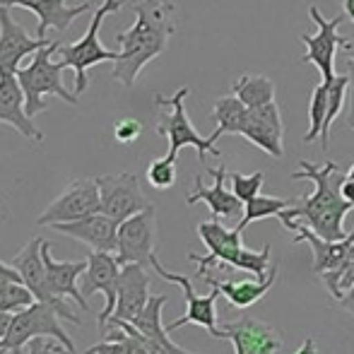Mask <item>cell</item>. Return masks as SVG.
Here are the masks:
<instances>
[{
	"label": "cell",
	"mask_w": 354,
	"mask_h": 354,
	"mask_svg": "<svg viewBox=\"0 0 354 354\" xmlns=\"http://www.w3.org/2000/svg\"><path fill=\"white\" fill-rule=\"evenodd\" d=\"M198 236L207 246V256L188 253V258L198 263V277L210 270H243L266 277L270 270V246L266 243L261 251H251L243 246L239 229H227L217 219H210L198 224Z\"/></svg>",
	"instance_id": "obj_3"
},
{
	"label": "cell",
	"mask_w": 354,
	"mask_h": 354,
	"mask_svg": "<svg viewBox=\"0 0 354 354\" xmlns=\"http://www.w3.org/2000/svg\"><path fill=\"white\" fill-rule=\"evenodd\" d=\"M136 22L116 37L121 58L113 63L111 80L126 89L136 87L138 75L159 58L176 34V3L171 0H138L133 3Z\"/></svg>",
	"instance_id": "obj_1"
},
{
	"label": "cell",
	"mask_w": 354,
	"mask_h": 354,
	"mask_svg": "<svg viewBox=\"0 0 354 354\" xmlns=\"http://www.w3.org/2000/svg\"><path fill=\"white\" fill-rule=\"evenodd\" d=\"M140 136H142V123L138 121V118L126 116V118H121V121H116V126H113V138L121 145L136 142Z\"/></svg>",
	"instance_id": "obj_36"
},
{
	"label": "cell",
	"mask_w": 354,
	"mask_h": 354,
	"mask_svg": "<svg viewBox=\"0 0 354 354\" xmlns=\"http://www.w3.org/2000/svg\"><path fill=\"white\" fill-rule=\"evenodd\" d=\"M48 44H53V39L29 37L22 24L15 22L10 8L0 5V73H17L24 58L34 56Z\"/></svg>",
	"instance_id": "obj_18"
},
{
	"label": "cell",
	"mask_w": 354,
	"mask_h": 354,
	"mask_svg": "<svg viewBox=\"0 0 354 354\" xmlns=\"http://www.w3.org/2000/svg\"><path fill=\"white\" fill-rule=\"evenodd\" d=\"M340 48L347 53V58H352V61H354V37H342Z\"/></svg>",
	"instance_id": "obj_43"
},
{
	"label": "cell",
	"mask_w": 354,
	"mask_h": 354,
	"mask_svg": "<svg viewBox=\"0 0 354 354\" xmlns=\"http://www.w3.org/2000/svg\"><path fill=\"white\" fill-rule=\"evenodd\" d=\"M3 217H5V214H3V212H0V219H3Z\"/></svg>",
	"instance_id": "obj_47"
},
{
	"label": "cell",
	"mask_w": 354,
	"mask_h": 354,
	"mask_svg": "<svg viewBox=\"0 0 354 354\" xmlns=\"http://www.w3.org/2000/svg\"><path fill=\"white\" fill-rule=\"evenodd\" d=\"M188 94H191V89L181 87L178 92H174L171 97H164V94H157V97H154L157 106L169 109V111L164 113L157 123V133L169 140L167 157L176 159L183 147H196L198 159H201V162H205L207 154H212V157H222V152L217 149V142H212L210 138H203L201 133L193 128L191 118H188V113H186V97Z\"/></svg>",
	"instance_id": "obj_6"
},
{
	"label": "cell",
	"mask_w": 354,
	"mask_h": 354,
	"mask_svg": "<svg viewBox=\"0 0 354 354\" xmlns=\"http://www.w3.org/2000/svg\"><path fill=\"white\" fill-rule=\"evenodd\" d=\"M340 193H342V198H345L347 203H352V205H354V181L347 176V174H345V181H342V186H340Z\"/></svg>",
	"instance_id": "obj_40"
},
{
	"label": "cell",
	"mask_w": 354,
	"mask_h": 354,
	"mask_svg": "<svg viewBox=\"0 0 354 354\" xmlns=\"http://www.w3.org/2000/svg\"><path fill=\"white\" fill-rule=\"evenodd\" d=\"M176 176H178L176 159H171V157L154 159L147 167V181H149V186L157 188V191H169V188L176 183Z\"/></svg>",
	"instance_id": "obj_34"
},
{
	"label": "cell",
	"mask_w": 354,
	"mask_h": 354,
	"mask_svg": "<svg viewBox=\"0 0 354 354\" xmlns=\"http://www.w3.org/2000/svg\"><path fill=\"white\" fill-rule=\"evenodd\" d=\"M277 272H280V270H277V266H270L268 275L266 277H256V280H217V277H212L210 272H205V275H203V280L210 284V287L219 289V294H222V297H227V301L232 304L234 308L243 311V308H248V306H253L256 301H261V299L266 297L272 287H275Z\"/></svg>",
	"instance_id": "obj_26"
},
{
	"label": "cell",
	"mask_w": 354,
	"mask_h": 354,
	"mask_svg": "<svg viewBox=\"0 0 354 354\" xmlns=\"http://www.w3.org/2000/svg\"><path fill=\"white\" fill-rule=\"evenodd\" d=\"M121 263L113 253L106 251H92L87 256V270H84L82 280V294L92 297V294H104L106 306L99 313V330L104 333L109 318L116 311V294H118V277H121Z\"/></svg>",
	"instance_id": "obj_16"
},
{
	"label": "cell",
	"mask_w": 354,
	"mask_h": 354,
	"mask_svg": "<svg viewBox=\"0 0 354 354\" xmlns=\"http://www.w3.org/2000/svg\"><path fill=\"white\" fill-rule=\"evenodd\" d=\"M0 354H8V352H3V350H0Z\"/></svg>",
	"instance_id": "obj_48"
},
{
	"label": "cell",
	"mask_w": 354,
	"mask_h": 354,
	"mask_svg": "<svg viewBox=\"0 0 354 354\" xmlns=\"http://www.w3.org/2000/svg\"><path fill=\"white\" fill-rule=\"evenodd\" d=\"M323 284H326L328 294H330V297L337 301V299H340L342 294L347 292V289L354 287V261L347 263V266L342 268V270L337 272L335 277H330V280H326Z\"/></svg>",
	"instance_id": "obj_35"
},
{
	"label": "cell",
	"mask_w": 354,
	"mask_h": 354,
	"mask_svg": "<svg viewBox=\"0 0 354 354\" xmlns=\"http://www.w3.org/2000/svg\"><path fill=\"white\" fill-rule=\"evenodd\" d=\"M149 266H152V270L157 272L162 280L171 282V284H178V287L183 289V297H186V313H183L181 318H176L174 323H169L167 330L169 333H176L178 328L188 326V323H196V326L205 328L207 333H210L212 337H217L219 340V326H217V297H219V289L212 287V292L207 294V297H201V294L193 289V282L188 280L186 275H178V272H171L167 270V268L159 263L157 256L149 258Z\"/></svg>",
	"instance_id": "obj_8"
},
{
	"label": "cell",
	"mask_w": 354,
	"mask_h": 354,
	"mask_svg": "<svg viewBox=\"0 0 354 354\" xmlns=\"http://www.w3.org/2000/svg\"><path fill=\"white\" fill-rule=\"evenodd\" d=\"M246 113H248V106L236 94H224V97H219L212 106V118L217 121V131L210 136V140L217 142L219 138L227 136V133L239 136L243 121H246Z\"/></svg>",
	"instance_id": "obj_27"
},
{
	"label": "cell",
	"mask_w": 354,
	"mask_h": 354,
	"mask_svg": "<svg viewBox=\"0 0 354 354\" xmlns=\"http://www.w3.org/2000/svg\"><path fill=\"white\" fill-rule=\"evenodd\" d=\"M294 181H311L316 191L308 193L306 198L297 201L292 207L282 210L277 214L280 222L294 219V222H304L318 234V236L328 239V241H340L345 239V217L352 210V203H347L340 193V186L345 181V174L340 171V164L330 162L326 164H311V162H299V169L292 174Z\"/></svg>",
	"instance_id": "obj_2"
},
{
	"label": "cell",
	"mask_w": 354,
	"mask_h": 354,
	"mask_svg": "<svg viewBox=\"0 0 354 354\" xmlns=\"http://www.w3.org/2000/svg\"><path fill=\"white\" fill-rule=\"evenodd\" d=\"M149 275L140 263H128L121 268L116 294V311L111 318L116 321H136L149 301Z\"/></svg>",
	"instance_id": "obj_23"
},
{
	"label": "cell",
	"mask_w": 354,
	"mask_h": 354,
	"mask_svg": "<svg viewBox=\"0 0 354 354\" xmlns=\"http://www.w3.org/2000/svg\"><path fill=\"white\" fill-rule=\"evenodd\" d=\"M56 354H75V352L66 350V347H63V345H56Z\"/></svg>",
	"instance_id": "obj_45"
},
{
	"label": "cell",
	"mask_w": 354,
	"mask_h": 354,
	"mask_svg": "<svg viewBox=\"0 0 354 354\" xmlns=\"http://www.w3.org/2000/svg\"><path fill=\"white\" fill-rule=\"evenodd\" d=\"M167 304V294H152L147 301V306L140 311V316L136 321H131L140 333L142 345L147 347L149 354H193L183 347H178L171 340V333L167 330V326L162 323V308Z\"/></svg>",
	"instance_id": "obj_24"
},
{
	"label": "cell",
	"mask_w": 354,
	"mask_h": 354,
	"mask_svg": "<svg viewBox=\"0 0 354 354\" xmlns=\"http://www.w3.org/2000/svg\"><path fill=\"white\" fill-rule=\"evenodd\" d=\"M61 44L53 41L48 46L39 48L37 53L32 56V63L24 68H19L17 73V80L24 89V99H27V113L32 118H37L41 111H46L48 104L44 97H58L63 99L66 104H77V94L68 92V87L63 84V71L66 66L63 63H53V53L58 51Z\"/></svg>",
	"instance_id": "obj_4"
},
{
	"label": "cell",
	"mask_w": 354,
	"mask_h": 354,
	"mask_svg": "<svg viewBox=\"0 0 354 354\" xmlns=\"http://www.w3.org/2000/svg\"><path fill=\"white\" fill-rule=\"evenodd\" d=\"M342 12H345L347 19L354 22V0H342Z\"/></svg>",
	"instance_id": "obj_44"
},
{
	"label": "cell",
	"mask_w": 354,
	"mask_h": 354,
	"mask_svg": "<svg viewBox=\"0 0 354 354\" xmlns=\"http://www.w3.org/2000/svg\"><path fill=\"white\" fill-rule=\"evenodd\" d=\"M41 256H44V266H46V275L48 284H51L53 294L61 299H73L80 308L87 311V297L82 294V289L77 287V280L84 275L87 270V261H56L51 256V243L44 239L41 246Z\"/></svg>",
	"instance_id": "obj_25"
},
{
	"label": "cell",
	"mask_w": 354,
	"mask_h": 354,
	"mask_svg": "<svg viewBox=\"0 0 354 354\" xmlns=\"http://www.w3.org/2000/svg\"><path fill=\"white\" fill-rule=\"evenodd\" d=\"M5 282H22V275H19L10 263L0 261V284H5Z\"/></svg>",
	"instance_id": "obj_38"
},
{
	"label": "cell",
	"mask_w": 354,
	"mask_h": 354,
	"mask_svg": "<svg viewBox=\"0 0 354 354\" xmlns=\"http://www.w3.org/2000/svg\"><path fill=\"white\" fill-rule=\"evenodd\" d=\"M37 301L32 294V289L24 282H5L0 284V311L17 313L22 308L32 306Z\"/></svg>",
	"instance_id": "obj_32"
},
{
	"label": "cell",
	"mask_w": 354,
	"mask_h": 354,
	"mask_svg": "<svg viewBox=\"0 0 354 354\" xmlns=\"http://www.w3.org/2000/svg\"><path fill=\"white\" fill-rule=\"evenodd\" d=\"M241 138H246L251 145L268 154L272 159L284 157V121L277 102H270L266 106L248 109L246 121L241 126Z\"/></svg>",
	"instance_id": "obj_17"
},
{
	"label": "cell",
	"mask_w": 354,
	"mask_h": 354,
	"mask_svg": "<svg viewBox=\"0 0 354 354\" xmlns=\"http://www.w3.org/2000/svg\"><path fill=\"white\" fill-rule=\"evenodd\" d=\"M10 323H12V313H8V311H0V340H3V337L8 335V330H10Z\"/></svg>",
	"instance_id": "obj_42"
},
{
	"label": "cell",
	"mask_w": 354,
	"mask_h": 354,
	"mask_svg": "<svg viewBox=\"0 0 354 354\" xmlns=\"http://www.w3.org/2000/svg\"><path fill=\"white\" fill-rule=\"evenodd\" d=\"M347 77H350V87H347V104H345V121L347 128L354 133V61L347 58Z\"/></svg>",
	"instance_id": "obj_37"
},
{
	"label": "cell",
	"mask_w": 354,
	"mask_h": 354,
	"mask_svg": "<svg viewBox=\"0 0 354 354\" xmlns=\"http://www.w3.org/2000/svg\"><path fill=\"white\" fill-rule=\"evenodd\" d=\"M154 241H157V210L154 205H147L142 212L118 224V263L121 266H128V263L149 266V258L154 256Z\"/></svg>",
	"instance_id": "obj_13"
},
{
	"label": "cell",
	"mask_w": 354,
	"mask_h": 354,
	"mask_svg": "<svg viewBox=\"0 0 354 354\" xmlns=\"http://www.w3.org/2000/svg\"><path fill=\"white\" fill-rule=\"evenodd\" d=\"M347 176H350L352 181H354V164H352V167H350V171H347Z\"/></svg>",
	"instance_id": "obj_46"
},
{
	"label": "cell",
	"mask_w": 354,
	"mask_h": 354,
	"mask_svg": "<svg viewBox=\"0 0 354 354\" xmlns=\"http://www.w3.org/2000/svg\"><path fill=\"white\" fill-rule=\"evenodd\" d=\"M232 94H236L248 109L266 106L275 102V82L268 75L261 73H243L236 82L232 84Z\"/></svg>",
	"instance_id": "obj_28"
},
{
	"label": "cell",
	"mask_w": 354,
	"mask_h": 354,
	"mask_svg": "<svg viewBox=\"0 0 354 354\" xmlns=\"http://www.w3.org/2000/svg\"><path fill=\"white\" fill-rule=\"evenodd\" d=\"M51 229L87 243L92 251L116 253V248H118V222L104 212H94L84 219H77V222L53 224Z\"/></svg>",
	"instance_id": "obj_22"
},
{
	"label": "cell",
	"mask_w": 354,
	"mask_h": 354,
	"mask_svg": "<svg viewBox=\"0 0 354 354\" xmlns=\"http://www.w3.org/2000/svg\"><path fill=\"white\" fill-rule=\"evenodd\" d=\"M347 87H350L347 73L335 75L333 80H328V116H326V126H323V133H321L323 152H328V145H330V128L347 104Z\"/></svg>",
	"instance_id": "obj_29"
},
{
	"label": "cell",
	"mask_w": 354,
	"mask_h": 354,
	"mask_svg": "<svg viewBox=\"0 0 354 354\" xmlns=\"http://www.w3.org/2000/svg\"><path fill=\"white\" fill-rule=\"evenodd\" d=\"M0 5L5 8H22L29 10L39 17L37 37L46 39L48 29L56 32H66L68 27L80 17V15L89 12L92 3H80V5H68V0H0Z\"/></svg>",
	"instance_id": "obj_21"
},
{
	"label": "cell",
	"mask_w": 354,
	"mask_h": 354,
	"mask_svg": "<svg viewBox=\"0 0 354 354\" xmlns=\"http://www.w3.org/2000/svg\"><path fill=\"white\" fill-rule=\"evenodd\" d=\"M294 354H321V352H318L316 340H313V337H306V340L301 342V347H299Z\"/></svg>",
	"instance_id": "obj_41"
},
{
	"label": "cell",
	"mask_w": 354,
	"mask_h": 354,
	"mask_svg": "<svg viewBox=\"0 0 354 354\" xmlns=\"http://www.w3.org/2000/svg\"><path fill=\"white\" fill-rule=\"evenodd\" d=\"M41 246H44V239L41 236H34L17 256L10 261V266L22 275V282L32 289L34 299L41 304H48L53 306L58 313H61L63 321H73V323H80V316L73 311L71 306L66 304V299L56 297L48 284V275H46V266H44V256H41Z\"/></svg>",
	"instance_id": "obj_10"
},
{
	"label": "cell",
	"mask_w": 354,
	"mask_h": 354,
	"mask_svg": "<svg viewBox=\"0 0 354 354\" xmlns=\"http://www.w3.org/2000/svg\"><path fill=\"white\" fill-rule=\"evenodd\" d=\"M308 17L316 22L318 32L316 34H301V41L306 46V53L301 56V63H313L318 68L323 80L335 77V56L337 48L342 44L340 37V24L345 22V12L335 15V17H323L321 10L316 5H308Z\"/></svg>",
	"instance_id": "obj_11"
},
{
	"label": "cell",
	"mask_w": 354,
	"mask_h": 354,
	"mask_svg": "<svg viewBox=\"0 0 354 354\" xmlns=\"http://www.w3.org/2000/svg\"><path fill=\"white\" fill-rule=\"evenodd\" d=\"M294 201H284V198H270V196H256L253 201H248L243 205V214L239 219L236 229L243 234V229L253 222H261V219H268V217H277L282 210L292 207Z\"/></svg>",
	"instance_id": "obj_30"
},
{
	"label": "cell",
	"mask_w": 354,
	"mask_h": 354,
	"mask_svg": "<svg viewBox=\"0 0 354 354\" xmlns=\"http://www.w3.org/2000/svg\"><path fill=\"white\" fill-rule=\"evenodd\" d=\"M46 335L53 337L56 342H61L66 350L75 352L71 335L61 326V313L53 306H48V304L34 301L32 306L12 313V323H10L8 335L0 340V350L10 354H19V350L27 342H32L34 337H46Z\"/></svg>",
	"instance_id": "obj_7"
},
{
	"label": "cell",
	"mask_w": 354,
	"mask_h": 354,
	"mask_svg": "<svg viewBox=\"0 0 354 354\" xmlns=\"http://www.w3.org/2000/svg\"><path fill=\"white\" fill-rule=\"evenodd\" d=\"M94 212H102L97 178H75L63 188V193L37 217L39 227H53L63 222H77Z\"/></svg>",
	"instance_id": "obj_9"
},
{
	"label": "cell",
	"mask_w": 354,
	"mask_h": 354,
	"mask_svg": "<svg viewBox=\"0 0 354 354\" xmlns=\"http://www.w3.org/2000/svg\"><path fill=\"white\" fill-rule=\"evenodd\" d=\"M99 196H102V212L109 214L111 219H116L118 224L123 219L133 217V214L142 212L147 205V198H145L140 188V178L131 171L116 174V176H99Z\"/></svg>",
	"instance_id": "obj_15"
},
{
	"label": "cell",
	"mask_w": 354,
	"mask_h": 354,
	"mask_svg": "<svg viewBox=\"0 0 354 354\" xmlns=\"http://www.w3.org/2000/svg\"><path fill=\"white\" fill-rule=\"evenodd\" d=\"M284 229L294 232V243H304L306 241L311 246V253H313V272L321 277V282L330 280L335 277L342 268L350 263V251L354 246V232L347 234L345 239L340 241H328V239L318 236L308 224L304 222H294V219H287L282 222Z\"/></svg>",
	"instance_id": "obj_12"
},
{
	"label": "cell",
	"mask_w": 354,
	"mask_h": 354,
	"mask_svg": "<svg viewBox=\"0 0 354 354\" xmlns=\"http://www.w3.org/2000/svg\"><path fill=\"white\" fill-rule=\"evenodd\" d=\"M15 73H0V123L22 133L27 140L44 142V133L27 113V99Z\"/></svg>",
	"instance_id": "obj_19"
},
{
	"label": "cell",
	"mask_w": 354,
	"mask_h": 354,
	"mask_svg": "<svg viewBox=\"0 0 354 354\" xmlns=\"http://www.w3.org/2000/svg\"><path fill=\"white\" fill-rule=\"evenodd\" d=\"M126 3L128 0H104V3L94 10V17H92V22H89L87 32L75 44L58 46V53H61V58H63L61 63L66 68H73L75 71V89H77V94H82L84 89L89 87V80H87L89 68L99 66V63H106V61L116 63L118 58H121V51H111V48L102 46V41H99V29H102V22L109 15L118 12Z\"/></svg>",
	"instance_id": "obj_5"
},
{
	"label": "cell",
	"mask_w": 354,
	"mask_h": 354,
	"mask_svg": "<svg viewBox=\"0 0 354 354\" xmlns=\"http://www.w3.org/2000/svg\"><path fill=\"white\" fill-rule=\"evenodd\" d=\"M229 183H232V191L239 201L246 205L248 201H253L256 196H261L263 183H266V174L256 171V174H239V171H229Z\"/></svg>",
	"instance_id": "obj_33"
},
{
	"label": "cell",
	"mask_w": 354,
	"mask_h": 354,
	"mask_svg": "<svg viewBox=\"0 0 354 354\" xmlns=\"http://www.w3.org/2000/svg\"><path fill=\"white\" fill-rule=\"evenodd\" d=\"M207 174L214 178L210 188L203 183V176H196L193 181V191L188 193L186 203L188 205H196V203H205L210 207L214 219H232L236 214H243V203L234 196V191H229L224 186V181L229 178V171L224 164H219L217 169H207Z\"/></svg>",
	"instance_id": "obj_20"
},
{
	"label": "cell",
	"mask_w": 354,
	"mask_h": 354,
	"mask_svg": "<svg viewBox=\"0 0 354 354\" xmlns=\"http://www.w3.org/2000/svg\"><path fill=\"white\" fill-rule=\"evenodd\" d=\"M219 340H229L234 354H277L282 350V333L266 321L253 316H241L219 326Z\"/></svg>",
	"instance_id": "obj_14"
},
{
	"label": "cell",
	"mask_w": 354,
	"mask_h": 354,
	"mask_svg": "<svg viewBox=\"0 0 354 354\" xmlns=\"http://www.w3.org/2000/svg\"><path fill=\"white\" fill-rule=\"evenodd\" d=\"M326 116H328V80H323L311 92V102H308V131L304 133V142L311 145L321 140Z\"/></svg>",
	"instance_id": "obj_31"
},
{
	"label": "cell",
	"mask_w": 354,
	"mask_h": 354,
	"mask_svg": "<svg viewBox=\"0 0 354 354\" xmlns=\"http://www.w3.org/2000/svg\"><path fill=\"white\" fill-rule=\"evenodd\" d=\"M337 304H340L342 311H347V313H352V316H354V287L347 289V292L337 299Z\"/></svg>",
	"instance_id": "obj_39"
}]
</instances>
